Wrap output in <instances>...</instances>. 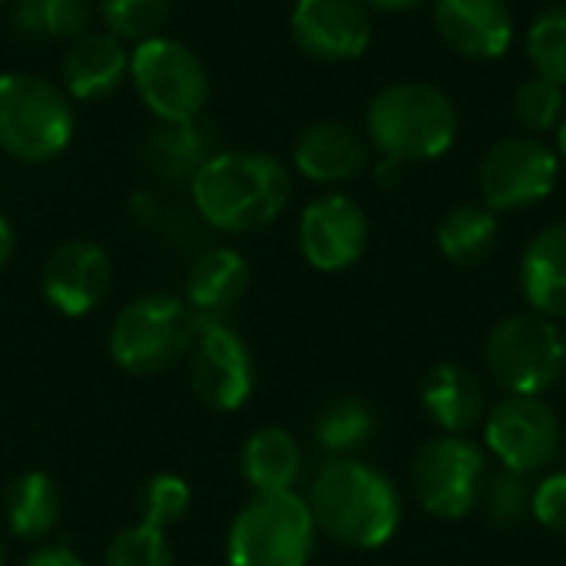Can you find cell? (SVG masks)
Instances as JSON below:
<instances>
[{
    "label": "cell",
    "mask_w": 566,
    "mask_h": 566,
    "mask_svg": "<svg viewBox=\"0 0 566 566\" xmlns=\"http://www.w3.org/2000/svg\"><path fill=\"white\" fill-rule=\"evenodd\" d=\"M305 501L318 534L345 551H378L391 544L401 527V494L395 481L355 454L325 458Z\"/></svg>",
    "instance_id": "1"
},
{
    "label": "cell",
    "mask_w": 566,
    "mask_h": 566,
    "mask_svg": "<svg viewBox=\"0 0 566 566\" xmlns=\"http://www.w3.org/2000/svg\"><path fill=\"white\" fill-rule=\"evenodd\" d=\"M192 209L206 226L249 235L272 226L292 202V172L259 149H219L189 182Z\"/></svg>",
    "instance_id": "2"
},
{
    "label": "cell",
    "mask_w": 566,
    "mask_h": 566,
    "mask_svg": "<svg viewBox=\"0 0 566 566\" xmlns=\"http://www.w3.org/2000/svg\"><path fill=\"white\" fill-rule=\"evenodd\" d=\"M461 129L454 99L424 80H398L381 86L365 109V139L381 159L408 166L441 159Z\"/></svg>",
    "instance_id": "3"
},
{
    "label": "cell",
    "mask_w": 566,
    "mask_h": 566,
    "mask_svg": "<svg viewBox=\"0 0 566 566\" xmlns=\"http://www.w3.org/2000/svg\"><path fill=\"white\" fill-rule=\"evenodd\" d=\"M76 133V109L63 86L46 76L0 73V153L40 166L63 156Z\"/></svg>",
    "instance_id": "4"
},
{
    "label": "cell",
    "mask_w": 566,
    "mask_h": 566,
    "mask_svg": "<svg viewBox=\"0 0 566 566\" xmlns=\"http://www.w3.org/2000/svg\"><path fill=\"white\" fill-rule=\"evenodd\" d=\"M318 527L308 501L295 491L252 494L226 534L229 566H308Z\"/></svg>",
    "instance_id": "5"
},
{
    "label": "cell",
    "mask_w": 566,
    "mask_h": 566,
    "mask_svg": "<svg viewBox=\"0 0 566 566\" xmlns=\"http://www.w3.org/2000/svg\"><path fill=\"white\" fill-rule=\"evenodd\" d=\"M196 312L169 292H146L119 308L109 325V358L126 375H159L189 355Z\"/></svg>",
    "instance_id": "6"
},
{
    "label": "cell",
    "mask_w": 566,
    "mask_h": 566,
    "mask_svg": "<svg viewBox=\"0 0 566 566\" xmlns=\"http://www.w3.org/2000/svg\"><path fill=\"white\" fill-rule=\"evenodd\" d=\"M484 365L504 395L544 398L566 371L560 325L537 312L504 315L484 342Z\"/></svg>",
    "instance_id": "7"
},
{
    "label": "cell",
    "mask_w": 566,
    "mask_h": 566,
    "mask_svg": "<svg viewBox=\"0 0 566 566\" xmlns=\"http://www.w3.org/2000/svg\"><path fill=\"white\" fill-rule=\"evenodd\" d=\"M129 80L156 123H186L209 103V70L199 53L176 36H153L133 46Z\"/></svg>",
    "instance_id": "8"
},
{
    "label": "cell",
    "mask_w": 566,
    "mask_h": 566,
    "mask_svg": "<svg viewBox=\"0 0 566 566\" xmlns=\"http://www.w3.org/2000/svg\"><path fill=\"white\" fill-rule=\"evenodd\" d=\"M488 454L464 434L424 441L411 461V494L438 521H464L481 507L488 484Z\"/></svg>",
    "instance_id": "9"
},
{
    "label": "cell",
    "mask_w": 566,
    "mask_h": 566,
    "mask_svg": "<svg viewBox=\"0 0 566 566\" xmlns=\"http://www.w3.org/2000/svg\"><path fill=\"white\" fill-rule=\"evenodd\" d=\"M560 179V156L551 143L531 133L497 139L478 166L481 206L497 212H521L544 202Z\"/></svg>",
    "instance_id": "10"
},
{
    "label": "cell",
    "mask_w": 566,
    "mask_h": 566,
    "mask_svg": "<svg viewBox=\"0 0 566 566\" xmlns=\"http://www.w3.org/2000/svg\"><path fill=\"white\" fill-rule=\"evenodd\" d=\"M189 385L199 405L219 415L239 411L255 391V361L239 332L216 315H196L189 348Z\"/></svg>",
    "instance_id": "11"
},
{
    "label": "cell",
    "mask_w": 566,
    "mask_h": 566,
    "mask_svg": "<svg viewBox=\"0 0 566 566\" xmlns=\"http://www.w3.org/2000/svg\"><path fill=\"white\" fill-rule=\"evenodd\" d=\"M484 448L517 474L547 471L564 451V424L544 398L507 395L484 418Z\"/></svg>",
    "instance_id": "12"
},
{
    "label": "cell",
    "mask_w": 566,
    "mask_h": 566,
    "mask_svg": "<svg viewBox=\"0 0 566 566\" xmlns=\"http://www.w3.org/2000/svg\"><path fill=\"white\" fill-rule=\"evenodd\" d=\"M298 249L315 272H345L368 249V216L358 199L325 192L298 216Z\"/></svg>",
    "instance_id": "13"
},
{
    "label": "cell",
    "mask_w": 566,
    "mask_h": 566,
    "mask_svg": "<svg viewBox=\"0 0 566 566\" xmlns=\"http://www.w3.org/2000/svg\"><path fill=\"white\" fill-rule=\"evenodd\" d=\"M289 30L295 46L318 63H352L375 36L371 10L361 0H295Z\"/></svg>",
    "instance_id": "14"
},
{
    "label": "cell",
    "mask_w": 566,
    "mask_h": 566,
    "mask_svg": "<svg viewBox=\"0 0 566 566\" xmlns=\"http://www.w3.org/2000/svg\"><path fill=\"white\" fill-rule=\"evenodd\" d=\"M113 285V259L93 239H70L50 252L40 272V292L66 318L90 315Z\"/></svg>",
    "instance_id": "15"
},
{
    "label": "cell",
    "mask_w": 566,
    "mask_h": 566,
    "mask_svg": "<svg viewBox=\"0 0 566 566\" xmlns=\"http://www.w3.org/2000/svg\"><path fill=\"white\" fill-rule=\"evenodd\" d=\"M438 36L464 60H501L514 43V13L504 0H434Z\"/></svg>",
    "instance_id": "16"
},
{
    "label": "cell",
    "mask_w": 566,
    "mask_h": 566,
    "mask_svg": "<svg viewBox=\"0 0 566 566\" xmlns=\"http://www.w3.org/2000/svg\"><path fill=\"white\" fill-rule=\"evenodd\" d=\"M368 159H371L368 139L355 126L338 119H322L305 126L292 146L295 172L315 186L352 182L368 169Z\"/></svg>",
    "instance_id": "17"
},
{
    "label": "cell",
    "mask_w": 566,
    "mask_h": 566,
    "mask_svg": "<svg viewBox=\"0 0 566 566\" xmlns=\"http://www.w3.org/2000/svg\"><path fill=\"white\" fill-rule=\"evenodd\" d=\"M63 93L73 103H96L113 96L123 80H129V50L106 30H90L76 36L60 63Z\"/></svg>",
    "instance_id": "18"
},
{
    "label": "cell",
    "mask_w": 566,
    "mask_h": 566,
    "mask_svg": "<svg viewBox=\"0 0 566 566\" xmlns=\"http://www.w3.org/2000/svg\"><path fill=\"white\" fill-rule=\"evenodd\" d=\"M421 408L441 434H468L488 418V385L461 361L434 365L421 381Z\"/></svg>",
    "instance_id": "19"
},
{
    "label": "cell",
    "mask_w": 566,
    "mask_h": 566,
    "mask_svg": "<svg viewBox=\"0 0 566 566\" xmlns=\"http://www.w3.org/2000/svg\"><path fill=\"white\" fill-rule=\"evenodd\" d=\"M216 123L206 116L186 123H156L146 136V166L169 186H189L192 176L219 153Z\"/></svg>",
    "instance_id": "20"
},
{
    "label": "cell",
    "mask_w": 566,
    "mask_h": 566,
    "mask_svg": "<svg viewBox=\"0 0 566 566\" xmlns=\"http://www.w3.org/2000/svg\"><path fill=\"white\" fill-rule=\"evenodd\" d=\"M517 279L531 312L566 322V222L541 229L527 242Z\"/></svg>",
    "instance_id": "21"
},
{
    "label": "cell",
    "mask_w": 566,
    "mask_h": 566,
    "mask_svg": "<svg viewBox=\"0 0 566 566\" xmlns=\"http://www.w3.org/2000/svg\"><path fill=\"white\" fill-rule=\"evenodd\" d=\"M239 468L245 484L255 494H282V491H295L305 458H302V444L292 431L279 428V424H265L259 431L249 434V441L239 451Z\"/></svg>",
    "instance_id": "22"
},
{
    "label": "cell",
    "mask_w": 566,
    "mask_h": 566,
    "mask_svg": "<svg viewBox=\"0 0 566 566\" xmlns=\"http://www.w3.org/2000/svg\"><path fill=\"white\" fill-rule=\"evenodd\" d=\"M249 262L229 245L199 252L186 269V302L196 315H219L232 308L249 289Z\"/></svg>",
    "instance_id": "23"
},
{
    "label": "cell",
    "mask_w": 566,
    "mask_h": 566,
    "mask_svg": "<svg viewBox=\"0 0 566 566\" xmlns=\"http://www.w3.org/2000/svg\"><path fill=\"white\" fill-rule=\"evenodd\" d=\"M3 521L17 541H43L60 521L56 481L43 471H23L3 494Z\"/></svg>",
    "instance_id": "24"
},
{
    "label": "cell",
    "mask_w": 566,
    "mask_h": 566,
    "mask_svg": "<svg viewBox=\"0 0 566 566\" xmlns=\"http://www.w3.org/2000/svg\"><path fill=\"white\" fill-rule=\"evenodd\" d=\"M497 245V216L481 202H461L438 222V249L451 265H478Z\"/></svg>",
    "instance_id": "25"
},
{
    "label": "cell",
    "mask_w": 566,
    "mask_h": 566,
    "mask_svg": "<svg viewBox=\"0 0 566 566\" xmlns=\"http://www.w3.org/2000/svg\"><path fill=\"white\" fill-rule=\"evenodd\" d=\"M93 0H10V27L30 40H76L90 33Z\"/></svg>",
    "instance_id": "26"
},
{
    "label": "cell",
    "mask_w": 566,
    "mask_h": 566,
    "mask_svg": "<svg viewBox=\"0 0 566 566\" xmlns=\"http://www.w3.org/2000/svg\"><path fill=\"white\" fill-rule=\"evenodd\" d=\"M378 418L361 398H335L315 418V444L328 458H352L375 438Z\"/></svg>",
    "instance_id": "27"
},
{
    "label": "cell",
    "mask_w": 566,
    "mask_h": 566,
    "mask_svg": "<svg viewBox=\"0 0 566 566\" xmlns=\"http://www.w3.org/2000/svg\"><path fill=\"white\" fill-rule=\"evenodd\" d=\"M176 0H99V20L106 33L123 43H143L166 30Z\"/></svg>",
    "instance_id": "28"
},
{
    "label": "cell",
    "mask_w": 566,
    "mask_h": 566,
    "mask_svg": "<svg viewBox=\"0 0 566 566\" xmlns=\"http://www.w3.org/2000/svg\"><path fill=\"white\" fill-rule=\"evenodd\" d=\"M511 109H514V119L531 136H541V133H551V129L557 133V126L564 123L566 116V86L534 73L514 90Z\"/></svg>",
    "instance_id": "29"
},
{
    "label": "cell",
    "mask_w": 566,
    "mask_h": 566,
    "mask_svg": "<svg viewBox=\"0 0 566 566\" xmlns=\"http://www.w3.org/2000/svg\"><path fill=\"white\" fill-rule=\"evenodd\" d=\"M524 46L534 73L566 86V3L547 7L544 13L534 17Z\"/></svg>",
    "instance_id": "30"
},
{
    "label": "cell",
    "mask_w": 566,
    "mask_h": 566,
    "mask_svg": "<svg viewBox=\"0 0 566 566\" xmlns=\"http://www.w3.org/2000/svg\"><path fill=\"white\" fill-rule=\"evenodd\" d=\"M531 501H534V481L517 471H494L488 474L481 507L494 527H521L531 517Z\"/></svg>",
    "instance_id": "31"
},
{
    "label": "cell",
    "mask_w": 566,
    "mask_h": 566,
    "mask_svg": "<svg viewBox=\"0 0 566 566\" xmlns=\"http://www.w3.org/2000/svg\"><path fill=\"white\" fill-rule=\"evenodd\" d=\"M189 504H192V491L186 478L163 471V474H153L139 494V521L156 531H169L189 514Z\"/></svg>",
    "instance_id": "32"
},
{
    "label": "cell",
    "mask_w": 566,
    "mask_h": 566,
    "mask_svg": "<svg viewBox=\"0 0 566 566\" xmlns=\"http://www.w3.org/2000/svg\"><path fill=\"white\" fill-rule=\"evenodd\" d=\"M103 566H176L172 564V551H169V541H166V531H156L149 524H133V527H123L109 547H106V557Z\"/></svg>",
    "instance_id": "33"
},
{
    "label": "cell",
    "mask_w": 566,
    "mask_h": 566,
    "mask_svg": "<svg viewBox=\"0 0 566 566\" xmlns=\"http://www.w3.org/2000/svg\"><path fill=\"white\" fill-rule=\"evenodd\" d=\"M531 517L554 534H566V471H551L534 484Z\"/></svg>",
    "instance_id": "34"
},
{
    "label": "cell",
    "mask_w": 566,
    "mask_h": 566,
    "mask_svg": "<svg viewBox=\"0 0 566 566\" xmlns=\"http://www.w3.org/2000/svg\"><path fill=\"white\" fill-rule=\"evenodd\" d=\"M129 219L143 229H153L163 222V202L153 192H133L129 196Z\"/></svg>",
    "instance_id": "35"
},
{
    "label": "cell",
    "mask_w": 566,
    "mask_h": 566,
    "mask_svg": "<svg viewBox=\"0 0 566 566\" xmlns=\"http://www.w3.org/2000/svg\"><path fill=\"white\" fill-rule=\"evenodd\" d=\"M23 566H86V560L80 554H73L70 547H60V544H43L36 547Z\"/></svg>",
    "instance_id": "36"
},
{
    "label": "cell",
    "mask_w": 566,
    "mask_h": 566,
    "mask_svg": "<svg viewBox=\"0 0 566 566\" xmlns=\"http://www.w3.org/2000/svg\"><path fill=\"white\" fill-rule=\"evenodd\" d=\"M13 249H17V235H13V226L0 216V272L10 265L13 259Z\"/></svg>",
    "instance_id": "37"
},
{
    "label": "cell",
    "mask_w": 566,
    "mask_h": 566,
    "mask_svg": "<svg viewBox=\"0 0 566 566\" xmlns=\"http://www.w3.org/2000/svg\"><path fill=\"white\" fill-rule=\"evenodd\" d=\"M368 10H381V13H405L411 7H421L424 0H361Z\"/></svg>",
    "instance_id": "38"
},
{
    "label": "cell",
    "mask_w": 566,
    "mask_h": 566,
    "mask_svg": "<svg viewBox=\"0 0 566 566\" xmlns=\"http://www.w3.org/2000/svg\"><path fill=\"white\" fill-rule=\"evenodd\" d=\"M554 149H557L560 163H566V116H564V123L557 126V143H554Z\"/></svg>",
    "instance_id": "39"
},
{
    "label": "cell",
    "mask_w": 566,
    "mask_h": 566,
    "mask_svg": "<svg viewBox=\"0 0 566 566\" xmlns=\"http://www.w3.org/2000/svg\"><path fill=\"white\" fill-rule=\"evenodd\" d=\"M560 335H564V355H566V325H564V328H560Z\"/></svg>",
    "instance_id": "40"
},
{
    "label": "cell",
    "mask_w": 566,
    "mask_h": 566,
    "mask_svg": "<svg viewBox=\"0 0 566 566\" xmlns=\"http://www.w3.org/2000/svg\"><path fill=\"white\" fill-rule=\"evenodd\" d=\"M0 566H3V541H0Z\"/></svg>",
    "instance_id": "41"
},
{
    "label": "cell",
    "mask_w": 566,
    "mask_h": 566,
    "mask_svg": "<svg viewBox=\"0 0 566 566\" xmlns=\"http://www.w3.org/2000/svg\"><path fill=\"white\" fill-rule=\"evenodd\" d=\"M3 3H7V0H0V7H3Z\"/></svg>",
    "instance_id": "42"
}]
</instances>
